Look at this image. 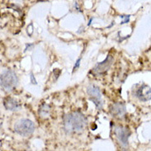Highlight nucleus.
I'll use <instances>...</instances> for the list:
<instances>
[{
	"label": "nucleus",
	"mask_w": 151,
	"mask_h": 151,
	"mask_svg": "<svg viewBox=\"0 0 151 151\" xmlns=\"http://www.w3.org/2000/svg\"><path fill=\"white\" fill-rule=\"evenodd\" d=\"M87 119L79 111H74L65 116L63 120V128L68 134L78 133L84 130Z\"/></svg>",
	"instance_id": "f257e3e1"
},
{
	"label": "nucleus",
	"mask_w": 151,
	"mask_h": 151,
	"mask_svg": "<svg viewBox=\"0 0 151 151\" xmlns=\"http://www.w3.org/2000/svg\"><path fill=\"white\" fill-rule=\"evenodd\" d=\"M0 83H1V88H4L5 91L9 92L16 88L18 83V78L16 73L13 72L12 70H4L1 74Z\"/></svg>",
	"instance_id": "f03ea898"
},
{
	"label": "nucleus",
	"mask_w": 151,
	"mask_h": 151,
	"mask_svg": "<svg viewBox=\"0 0 151 151\" xmlns=\"http://www.w3.org/2000/svg\"><path fill=\"white\" fill-rule=\"evenodd\" d=\"M34 131V123L28 119H21L14 125V131L22 136H29Z\"/></svg>",
	"instance_id": "7ed1b4c3"
},
{
	"label": "nucleus",
	"mask_w": 151,
	"mask_h": 151,
	"mask_svg": "<svg viewBox=\"0 0 151 151\" xmlns=\"http://www.w3.org/2000/svg\"><path fill=\"white\" fill-rule=\"evenodd\" d=\"M133 94L141 102H148L151 99V89L150 86L145 83L136 84L133 89Z\"/></svg>",
	"instance_id": "20e7f679"
},
{
	"label": "nucleus",
	"mask_w": 151,
	"mask_h": 151,
	"mask_svg": "<svg viewBox=\"0 0 151 151\" xmlns=\"http://www.w3.org/2000/svg\"><path fill=\"white\" fill-rule=\"evenodd\" d=\"M87 93L89 96V99L93 101L98 110H101L103 106L102 99V93L98 86L91 84L87 88Z\"/></svg>",
	"instance_id": "39448f33"
},
{
	"label": "nucleus",
	"mask_w": 151,
	"mask_h": 151,
	"mask_svg": "<svg viewBox=\"0 0 151 151\" xmlns=\"http://www.w3.org/2000/svg\"><path fill=\"white\" fill-rule=\"evenodd\" d=\"M113 61H114L113 56L111 55H108L103 61L98 63L91 72L93 74H96V75L105 74L106 72L110 70Z\"/></svg>",
	"instance_id": "423d86ee"
},
{
	"label": "nucleus",
	"mask_w": 151,
	"mask_h": 151,
	"mask_svg": "<svg viewBox=\"0 0 151 151\" xmlns=\"http://www.w3.org/2000/svg\"><path fill=\"white\" fill-rule=\"evenodd\" d=\"M114 133L118 139L119 143L124 148L128 146V140L131 135V131L129 128L123 127H116L114 129Z\"/></svg>",
	"instance_id": "0eeeda50"
},
{
	"label": "nucleus",
	"mask_w": 151,
	"mask_h": 151,
	"mask_svg": "<svg viewBox=\"0 0 151 151\" xmlns=\"http://www.w3.org/2000/svg\"><path fill=\"white\" fill-rule=\"evenodd\" d=\"M111 114L114 117L118 119H123L127 114L126 105L123 102H116L111 106Z\"/></svg>",
	"instance_id": "6e6552de"
},
{
	"label": "nucleus",
	"mask_w": 151,
	"mask_h": 151,
	"mask_svg": "<svg viewBox=\"0 0 151 151\" xmlns=\"http://www.w3.org/2000/svg\"><path fill=\"white\" fill-rule=\"evenodd\" d=\"M4 107L8 111H16L21 109V104L16 99L12 98H7L4 100Z\"/></svg>",
	"instance_id": "1a4fd4ad"
},
{
	"label": "nucleus",
	"mask_w": 151,
	"mask_h": 151,
	"mask_svg": "<svg viewBox=\"0 0 151 151\" xmlns=\"http://www.w3.org/2000/svg\"><path fill=\"white\" fill-rule=\"evenodd\" d=\"M49 111H50V106L47 104H42L39 109V115L41 117H46L49 116Z\"/></svg>",
	"instance_id": "9d476101"
},
{
	"label": "nucleus",
	"mask_w": 151,
	"mask_h": 151,
	"mask_svg": "<svg viewBox=\"0 0 151 151\" xmlns=\"http://www.w3.org/2000/svg\"><path fill=\"white\" fill-rule=\"evenodd\" d=\"M121 17L124 19V21L122 22V23H121V24H125V23L128 22L129 20H130V15H128V16H121Z\"/></svg>",
	"instance_id": "9b49d317"
},
{
	"label": "nucleus",
	"mask_w": 151,
	"mask_h": 151,
	"mask_svg": "<svg viewBox=\"0 0 151 151\" xmlns=\"http://www.w3.org/2000/svg\"><path fill=\"white\" fill-rule=\"evenodd\" d=\"M80 61H81V58L78 59V60L76 61V63H75V65H74V71L75 70H77L78 68L79 67V65H80Z\"/></svg>",
	"instance_id": "f8f14e48"
},
{
	"label": "nucleus",
	"mask_w": 151,
	"mask_h": 151,
	"mask_svg": "<svg viewBox=\"0 0 151 151\" xmlns=\"http://www.w3.org/2000/svg\"><path fill=\"white\" fill-rule=\"evenodd\" d=\"M31 80H32V83H34V84H37V80L34 78V76H33L32 74H31Z\"/></svg>",
	"instance_id": "ddd939ff"
},
{
	"label": "nucleus",
	"mask_w": 151,
	"mask_h": 151,
	"mask_svg": "<svg viewBox=\"0 0 151 151\" xmlns=\"http://www.w3.org/2000/svg\"><path fill=\"white\" fill-rule=\"evenodd\" d=\"M93 18H91V19H90L89 22H88V26H89V25L91 24V22H92V21H93Z\"/></svg>",
	"instance_id": "4468645a"
}]
</instances>
